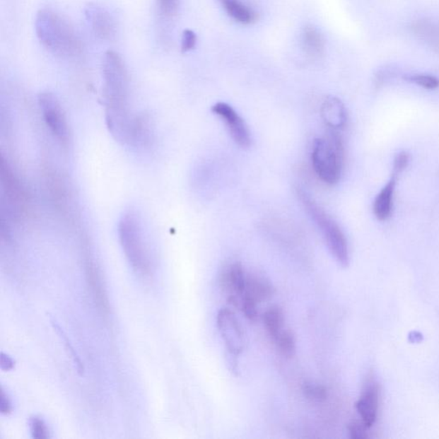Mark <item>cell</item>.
<instances>
[{"label":"cell","mask_w":439,"mask_h":439,"mask_svg":"<svg viewBox=\"0 0 439 439\" xmlns=\"http://www.w3.org/2000/svg\"><path fill=\"white\" fill-rule=\"evenodd\" d=\"M30 428L32 438L35 439H47L49 438V431H48L45 421L42 418L33 416L30 418Z\"/></svg>","instance_id":"cell-25"},{"label":"cell","mask_w":439,"mask_h":439,"mask_svg":"<svg viewBox=\"0 0 439 439\" xmlns=\"http://www.w3.org/2000/svg\"><path fill=\"white\" fill-rule=\"evenodd\" d=\"M409 155L405 151L399 153L394 160L393 176L397 177L405 170L409 163Z\"/></svg>","instance_id":"cell-29"},{"label":"cell","mask_w":439,"mask_h":439,"mask_svg":"<svg viewBox=\"0 0 439 439\" xmlns=\"http://www.w3.org/2000/svg\"><path fill=\"white\" fill-rule=\"evenodd\" d=\"M322 116L326 126L332 130L340 131L347 123V112L344 103L332 96L325 99L322 105Z\"/></svg>","instance_id":"cell-14"},{"label":"cell","mask_w":439,"mask_h":439,"mask_svg":"<svg viewBox=\"0 0 439 439\" xmlns=\"http://www.w3.org/2000/svg\"><path fill=\"white\" fill-rule=\"evenodd\" d=\"M118 233L120 245L132 269L140 276H150L152 259L140 217L133 211L124 213L119 223Z\"/></svg>","instance_id":"cell-3"},{"label":"cell","mask_w":439,"mask_h":439,"mask_svg":"<svg viewBox=\"0 0 439 439\" xmlns=\"http://www.w3.org/2000/svg\"><path fill=\"white\" fill-rule=\"evenodd\" d=\"M83 260L86 281L93 299L98 305L99 311L104 315H107L110 313V301L105 288L102 273L88 247L84 249Z\"/></svg>","instance_id":"cell-9"},{"label":"cell","mask_w":439,"mask_h":439,"mask_svg":"<svg viewBox=\"0 0 439 439\" xmlns=\"http://www.w3.org/2000/svg\"><path fill=\"white\" fill-rule=\"evenodd\" d=\"M344 146L339 131L329 129L324 138L313 144L312 164L314 172L324 183L333 185L340 180L344 169Z\"/></svg>","instance_id":"cell-4"},{"label":"cell","mask_w":439,"mask_h":439,"mask_svg":"<svg viewBox=\"0 0 439 439\" xmlns=\"http://www.w3.org/2000/svg\"><path fill=\"white\" fill-rule=\"evenodd\" d=\"M264 323L269 336L273 339L283 332L284 324V313L279 307L269 308L264 314Z\"/></svg>","instance_id":"cell-19"},{"label":"cell","mask_w":439,"mask_h":439,"mask_svg":"<svg viewBox=\"0 0 439 439\" xmlns=\"http://www.w3.org/2000/svg\"><path fill=\"white\" fill-rule=\"evenodd\" d=\"M406 80L426 90H435L439 87V79L434 76L416 74L410 76Z\"/></svg>","instance_id":"cell-26"},{"label":"cell","mask_w":439,"mask_h":439,"mask_svg":"<svg viewBox=\"0 0 439 439\" xmlns=\"http://www.w3.org/2000/svg\"><path fill=\"white\" fill-rule=\"evenodd\" d=\"M51 323L56 333H57L59 337L62 338V340L63 341L64 346H66V349H67V351L69 352L70 356L72 358V361H74V364L76 365V370H78V373L79 374H81L82 375V374H83V370H84L83 365L82 363L81 360H80V358L78 356V353H76V350L74 349V347H72L70 340L68 339L67 336L66 335V334H64L62 329L60 328L57 324H55V322L51 321Z\"/></svg>","instance_id":"cell-23"},{"label":"cell","mask_w":439,"mask_h":439,"mask_svg":"<svg viewBox=\"0 0 439 439\" xmlns=\"http://www.w3.org/2000/svg\"><path fill=\"white\" fill-rule=\"evenodd\" d=\"M414 32L421 38L426 40L432 46L439 49V30L433 23L428 21H418L414 26Z\"/></svg>","instance_id":"cell-20"},{"label":"cell","mask_w":439,"mask_h":439,"mask_svg":"<svg viewBox=\"0 0 439 439\" xmlns=\"http://www.w3.org/2000/svg\"><path fill=\"white\" fill-rule=\"evenodd\" d=\"M272 295V286L264 278L253 275L247 276L245 291L241 301L251 302L257 305Z\"/></svg>","instance_id":"cell-15"},{"label":"cell","mask_w":439,"mask_h":439,"mask_svg":"<svg viewBox=\"0 0 439 439\" xmlns=\"http://www.w3.org/2000/svg\"><path fill=\"white\" fill-rule=\"evenodd\" d=\"M38 103L44 122L52 134L64 146H67L70 139L69 126L58 98L52 93L42 92L38 96Z\"/></svg>","instance_id":"cell-7"},{"label":"cell","mask_w":439,"mask_h":439,"mask_svg":"<svg viewBox=\"0 0 439 439\" xmlns=\"http://www.w3.org/2000/svg\"><path fill=\"white\" fill-rule=\"evenodd\" d=\"M277 348L281 354L286 357H293L296 352V341L292 332L290 330H283L279 335L275 338Z\"/></svg>","instance_id":"cell-21"},{"label":"cell","mask_w":439,"mask_h":439,"mask_svg":"<svg viewBox=\"0 0 439 439\" xmlns=\"http://www.w3.org/2000/svg\"><path fill=\"white\" fill-rule=\"evenodd\" d=\"M368 426L364 424L363 421H353L349 426V432L350 438L353 439H365L368 438Z\"/></svg>","instance_id":"cell-28"},{"label":"cell","mask_w":439,"mask_h":439,"mask_svg":"<svg viewBox=\"0 0 439 439\" xmlns=\"http://www.w3.org/2000/svg\"><path fill=\"white\" fill-rule=\"evenodd\" d=\"M181 0H156V9L160 18H174L178 14Z\"/></svg>","instance_id":"cell-22"},{"label":"cell","mask_w":439,"mask_h":439,"mask_svg":"<svg viewBox=\"0 0 439 439\" xmlns=\"http://www.w3.org/2000/svg\"><path fill=\"white\" fill-rule=\"evenodd\" d=\"M86 17L98 38L103 41H114L117 35V24L106 8L98 4H88L86 8Z\"/></svg>","instance_id":"cell-11"},{"label":"cell","mask_w":439,"mask_h":439,"mask_svg":"<svg viewBox=\"0 0 439 439\" xmlns=\"http://www.w3.org/2000/svg\"><path fill=\"white\" fill-rule=\"evenodd\" d=\"M220 2L229 17L237 23L250 25L259 20V14L240 0H220Z\"/></svg>","instance_id":"cell-17"},{"label":"cell","mask_w":439,"mask_h":439,"mask_svg":"<svg viewBox=\"0 0 439 439\" xmlns=\"http://www.w3.org/2000/svg\"><path fill=\"white\" fill-rule=\"evenodd\" d=\"M0 412H1L4 416H8V414L12 412V405L10 398L3 389L1 390V398H0Z\"/></svg>","instance_id":"cell-30"},{"label":"cell","mask_w":439,"mask_h":439,"mask_svg":"<svg viewBox=\"0 0 439 439\" xmlns=\"http://www.w3.org/2000/svg\"><path fill=\"white\" fill-rule=\"evenodd\" d=\"M305 397L312 402H324L328 397V392L323 385L305 382L303 386Z\"/></svg>","instance_id":"cell-24"},{"label":"cell","mask_w":439,"mask_h":439,"mask_svg":"<svg viewBox=\"0 0 439 439\" xmlns=\"http://www.w3.org/2000/svg\"><path fill=\"white\" fill-rule=\"evenodd\" d=\"M380 390L375 378L372 375L366 377L363 390L356 402V409L361 421L368 428L377 421Z\"/></svg>","instance_id":"cell-12"},{"label":"cell","mask_w":439,"mask_h":439,"mask_svg":"<svg viewBox=\"0 0 439 439\" xmlns=\"http://www.w3.org/2000/svg\"><path fill=\"white\" fill-rule=\"evenodd\" d=\"M396 184V177L393 176L392 180L378 193L375 201H374L373 212L377 220H387L390 214H392L393 195Z\"/></svg>","instance_id":"cell-18"},{"label":"cell","mask_w":439,"mask_h":439,"mask_svg":"<svg viewBox=\"0 0 439 439\" xmlns=\"http://www.w3.org/2000/svg\"><path fill=\"white\" fill-rule=\"evenodd\" d=\"M301 46L305 54L311 59H320L324 54L325 40L315 26L308 24L301 31Z\"/></svg>","instance_id":"cell-16"},{"label":"cell","mask_w":439,"mask_h":439,"mask_svg":"<svg viewBox=\"0 0 439 439\" xmlns=\"http://www.w3.org/2000/svg\"><path fill=\"white\" fill-rule=\"evenodd\" d=\"M212 112L223 120L232 139L241 148H248L252 143L251 134L245 120L231 106L218 103L212 107Z\"/></svg>","instance_id":"cell-10"},{"label":"cell","mask_w":439,"mask_h":439,"mask_svg":"<svg viewBox=\"0 0 439 439\" xmlns=\"http://www.w3.org/2000/svg\"><path fill=\"white\" fill-rule=\"evenodd\" d=\"M409 338V341L413 342V344H418V342H421L423 340L421 334L417 332H411Z\"/></svg>","instance_id":"cell-32"},{"label":"cell","mask_w":439,"mask_h":439,"mask_svg":"<svg viewBox=\"0 0 439 439\" xmlns=\"http://www.w3.org/2000/svg\"><path fill=\"white\" fill-rule=\"evenodd\" d=\"M197 42V35L191 30L183 31L181 38V52H188L194 49Z\"/></svg>","instance_id":"cell-27"},{"label":"cell","mask_w":439,"mask_h":439,"mask_svg":"<svg viewBox=\"0 0 439 439\" xmlns=\"http://www.w3.org/2000/svg\"><path fill=\"white\" fill-rule=\"evenodd\" d=\"M103 76L107 128L117 141L128 144L138 115L130 110V78L127 64L118 52L107 51L104 54Z\"/></svg>","instance_id":"cell-1"},{"label":"cell","mask_w":439,"mask_h":439,"mask_svg":"<svg viewBox=\"0 0 439 439\" xmlns=\"http://www.w3.org/2000/svg\"><path fill=\"white\" fill-rule=\"evenodd\" d=\"M217 326L228 351L233 356H239L245 349V335L235 313L228 309H221L217 315Z\"/></svg>","instance_id":"cell-8"},{"label":"cell","mask_w":439,"mask_h":439,"mask_svg":"<svg viewBox=\"0 0 439 439\" xmlns=\"http://www.w3.org/2000/svg\"><path fill=\"white\" fill-rule=\"evenodd\" d=\"M35 32L40 42L52 54L70 59L81 54L83 44L71 23L56 12L40 11L35 18Z\"/></svg>","instance_id":"cell-2"},{"label":"cell","mask_w":439,"mask_h":439,"mask_svg":"<svg viewBox=\"0 0 439 439\" xmlns=\"http://www.w3.org/2000/svg\"><path fill=\"white\" fill-rule=\"evenodd\" d=\"M297 196L305 211L320 229L330 252L338 263L347 267L349 264V245L339 225L303 189H297Z\"/></svg>","instance_id":"cell-5"},{"label":"cell","mask_w":439,"mask_h":439,"mask_svg":"<svg viewBox=\"0 0 439 439\" xmlns=\"http://www.w3.org/2000/svg\"><path fill=\"white\" fill-rule=\"evenodd\" d=\"M15 368V361L11 356L5 353H1V357H0V368L5 372H9Z\"/></svg>","instance_id":"cell-31"},{"label":"cell","mask_w":439,"mask_h":439,"mask_svg":"<svg viewBox=\"0 0 439 439\" xmlns=\"http://www.w3.org/2000/svg\"><path fill=\"white\" fill-rule=\"evenodd\" d=\"M245 276L242 265L240 263L229 264L221 276L223 288L229 293V302L240 305L245 288Z\"/></svg>","instance_id":"cell-13"},{"label":"cell","mask_w":439,"mask_h":439,"mask_svg":"<svg viewBox=\"0 0 439 439\" xmlns=\"http://www.w3.org/2000/svg\"><path fill=\"white\" fill-rule=\"evenodd\" d=\"M43 180L47 195L54 208L70 221H75L76 215L74 191L66 176L47 168L43 172Z\"/></svg>","instance_id":"cell-6"}]
</instances>
